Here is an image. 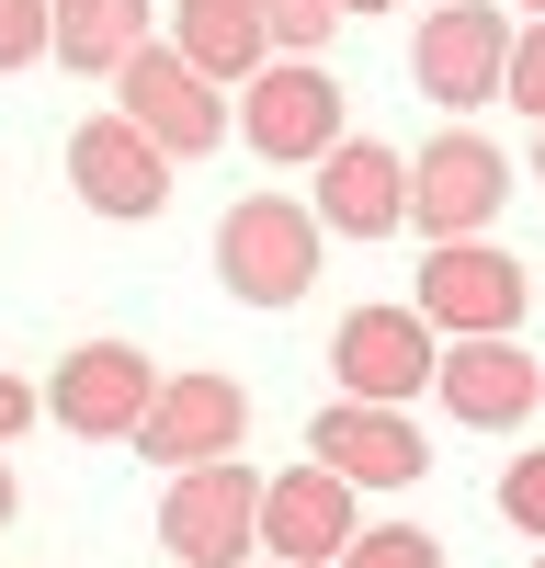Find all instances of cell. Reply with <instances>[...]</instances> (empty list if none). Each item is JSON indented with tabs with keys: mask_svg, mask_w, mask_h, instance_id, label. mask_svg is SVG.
<instances>
[{
	"mask_svg": "<svg viewBox=\"0 0 545 568\" xmlns=\"http://www.w3.org/2000/svg\"><path fill=\"white\" fill-rule=\"evenodd\" d=\"M250 568H285V557H250Z\"/></svg>",
	"mask_w": 545,
	"mask_h": 568,
	"instance_id": "obj_27",
	"label": "cell"
},
{
	"mask_svg": "<svg viewBox=\"0 0 545 568\" xmlns=\"http://www.w3.org/2000/svg\"><path fill=\"white\" fill-rule=\"evenodd\" d=\"M500 103H512V114H534L545 125V12L512 34V69H500Z\"/></svg>",
	"mask_w": 545,
	"mask_h": 568,
	"instance_id": "obj_21",
	"label": "cell"
},
{
	"mask_svg": "<svg viewBox=\"0 0 545 568\" xmlns=\"http://www.w3.org/2000/svg\"><path fill=\"white\" fill-rule=\"evenodd\" d=\"M148 398H160V364L136 342H80L58 375H45V420H69L80 444H136Z\"/></svg>",
	"mask_w": 545,
	"mask_h": 568,
	"instance_id": "obj_10",
	"label": "cell"
},
{
	"mask_svg": "<svg viewBox=\"0 0 545 568\" xmlns=\"http://www.w3.org/2000/svg\"><path fill=\"white\" fill-rule=\"evenodd\" d=\"M12 511H23V489H12V466H0V524H12Z\"/></svg>",
	"mask_w": 545,
	"mask_h": 568,
	"instance_id": "obj_24",
	"label": "cell"
},
{
	"mask_svg": "<svg viewBox=\"0 0 545 568\" xmlns=\"http://www.w3.org/2000/svg\"><path fill=\"white\" fill-rule=\"evenodd\" d=\"M45 45H58V0H0V80L34 69Z\"/></svg>",
	"mask_w": 545,
	"mask_h": 568,
	"instance_id": "obj_20",
	"label": "cell"
},
{
	"mask_svg": "<svg viewBox=\"0 0 545 568\" xmlns=\"http://www.w3.org/2000/svg\"><path fill=\"white\" fill-rule=\"evenodd\" d=\"M512 205V160L489 149V136L443 125L421 160H409V227L421 240H489V216Z\"/></svg>",
	"mask_w": 545,
	"mask_h": 568,
	"instance_id": "obj_7",
	"label": "cell"
},
{
	"mask_svg": "<svg viewBox=\"0 0 545 568\" xmlns=\"http://www.w3.org/2000/svg\"><path fill=\"white\" fill-rule=\"evenodd\" d=\"M239 136L272 160V171H318L352 136V114H341V80L318 69V58H261V80H239Z\"/></svg>",
	"mask_w": 545,
	"mask_h": 568,
	"instance_id": "obj_3",
	"label": "cell"
},
{
	"mask_svg": "<svg viewBox=\"0 0 545 568\" xmlns=\"http://www.w3.org/2000/svg\"><path fill=\"white\" fill-rule=\"evenodd\" d=\"M421 307L443 342H500V329H523V307H534V273L512 262V251H489V240H432V262H421Z\"/></svg>",
	"mask_w": 545,
	"mask_h": 568,
	"instance_id": "obj_5",
	"label": "cell"
},
{
	"mask_svg": "<svg viewBox=\"0 0 545 568\" xmlns=\"http://www.w3.org/2000/svg\"><path fill=\"white\" fill-rule=\"evenodd\" d=\"M352 12H387V0H341V23H352Z\"/></svg>",
	"mask_w": 545,
	"mask_h": 568,
	"instance_id": "obj_25",
	"label": "cell"
},
{
	"mask_svg": "<svg viewBox=\"0 0 545 568\" xmlns=\"http://www.w3.org/2000/svg\"><path fill=\"white\" fill-rule=\"evenodd\" d=\"M534 568H545V546H534Z\"/></svg>",
	"mask_w": 545,
	"mask_h": 568,
	"instance_id": "obj_29",
	"label": "cell"
},
{
	"mask_svg": "<svg viewBox=\"0 0 545 568\" xmlns=\"http://www.w3.org/2000/svg\"><path fill=\"white\" fill-rule=\"evenodd\" d=\"M432 364H443V329L421 307H352L330 329V375H341V398H376V409H409L432 387Z\"/></svg>",
	"mask_w": 545,
	"mask_h": 568,
	"instance_id": "obj_9",
	"label": "cell"
},
{
	"mask_svg": "<svg viewBox=\"0 0 545 568\" xmlns=\"http://www.w3.org/2000/svg\"><path fill=\"white\" fill-rule=\"evenodd\" d=\"M114 114H125V125L148 136L171 171H182V160H205L216 136H227V91H216V80L182 58L171 34H160V45H136V58L114 69Z\"/></svg>",
	"mask_w": 545,
	"mask_h": 568,
	"instance_id": "obj_2",
	"label": "cell"
},
{
	"mask_svg": "<svg viewBox=\"0 0 545 568\" xmlns=\"http://www.w3.org/2000/svg\"><path fill=\"white\" fill-rule=\"evenodd\" d=\"M34 409H45V398L23 387V375H0V444H12V433H23V420H34Z\"/></svg>",
	"mask_w": 545,
	"mask_h": 568,
	"instance_id": "obj_23",
	"label": "cell"
},
{
	"mask_svg": "<svg viewBox=\"0 0 545 568\" xmlns=\"http://www.w3.org/2000/svg\"><path fill=\"white\" fill-rule=\"evenodd\" d=\"M69 194H80L91 216H125V227H136V216L171 205V160H160L125 114H91V125L69 136Z\"/></svg>",
	"mask_w": 545,
	"mask_h": 568,
	"instance_id": "obj_14",
	"label": "cell"
},
{
	"mask_svg": "<svg viewBox=\"0 0 545 568\" xmlns=\"http://www.w3.org/2000/svg\"><path fill=\"white\" fill-rule=\"evenodd\" d=\"M136 45H160V0H58V45L45 58L80 80H114Z\"/></svg>",
	"mask_w": 545,
	"mask_h": 568,
	"instance_id": "obj_16",
	"label": "cell"
},
{
	"mask_svg": "<svg viewBox=\"0 0 545 568\" xmlns=\"http://www.w3.org/2000/svg\"><path fill=\"white\" fill-rule=\"evenodd\" d=\"M432 398L454 409V433H523L545 409V353H523L512 329H500V342H443Z\"/></svg>",
	"mask_w": 545,
	"mask_h": 568,
	"instance_id": "obj_11",
	"label": "cell"
},
{
	"mask_svg": "<svg viewBox=\"0 0 545 568\" xmlns=\"http://www.w3.org/2000/svg\"><path fill=\"white\" fill-rule=\"evenodd\" d=\"M307 455L330 466V478H352V489H421V466H432V444L409 433V409H376V398L318 409L307 420Z\"/></svg>",
	"mask_w": 545,
	"mask_h": 568,
	"instance_id": "obj_13",
	"label": "cell"
},
{
	"mask_svg": "<svg viewBox=\"0 0 545 568\" xmlns=\"http://www.w3.org/2000/svg\"><path fill=\"white\" fill-rule=\"evenodd\" d=\"M341 568H443V535H421V524H376V535L341 546Z\"/></svg>",
	"mask_w": 545,
	"mask_h": 568,
	"instance_id": "obj_19",
	"label": "cell"
},
{
	"mask_svg": "<svg viewBox=\"0 0 545 568\" xmlns=\"http://www.w3.org/2000/svg\"><path fill=\"white\" fill-rule=\"evenodd\" d=\"M160 546L182 568H250L261 557V478H250L239 455L182 466V478L160 489Z\"/></svg>",
	"mask_w": 545,
	"mask_h": 568,
	"instance_id": "obj_4",
	"label": "cell"
},
{
	"mask_svg": "<svg viewBox=\"0 0 545 568\" xmlns=\"http://www.w3.org/2000/svg\"><path fill=\"white\" fill-rule=\"evenodd\" d=\"M261 34H272V58H318V45L341 34V0H250Z\"/></svg>",
	"mask_w": 545,
	"mask_h": 568,
	"instance_id": "obj_18",
	"label": "cell"
},
{
	"mask_svg": "<svg viewBox=\"0 0 545 568\" xmlns=\"http://www.w3.org/2000/svg\"><path fill=\"white\" fill-rule=\"evenodd\" d=\"M171 45H182V58H194L216 91L261 80V58H272V34H261L250 0H171Z\"/></svg>",
	"mask_w": 545,
	"mask_h": 568,
	"instance_id": "obj_17",
	"label": "cell"
},
{
	"mask_svg": "<svg viewBox=\"0 0 545 568\" xmlns=\"http://www.w3.org/2000/svg\"><path fill=\"white\" fill-rule=\"evenodd\" d=\"M534 182H545V125H534Z\"/></svg>",
	"mask_w": 545,
	"mask_h": 568,
	"instance_id": "obj_26",
	"label": "cell"
},
{
	"mask_svg": "<svg viewBox=\"0 0 545 568\" xmlns=\"http://www.w3.org/2000/svg\"><path fill=\"white\" fill-rule=\"evenodd\" d=\"M523 12H545V0H523Z\"/></svg>",
	"mask_w": 545,
	"mask_h": 568,
	"instance_id": "obj_28",
	"label": "cell"
},
{
	"mask_svg": "<svg viewBox=\"0 0 545 568\" xmlns=\"http://www.w3.org/2000/svg\"><path fill=\"white\" fill-rule=\"evenodd\" d=\"M318 205L296 194H250V205H227L216 216V273H227V296L239 307H296L307 284H318Z\"/></svg>",
	"mask_w": 545,
	"mask_h": 568,
	"instance_id": "obj_1",
	"label": "cell"
},
{
	"mask_svg": "<svg viewBox=\"0 0 545 568\" xmlns=\"http://www.w3.org/2000/svg\"><path fill=\"white\" fill-rule=\"evenodd\" d=\"M239 433H250V387H239V375H205V364H182V375H160L148 420H136V455H148L160 478H182V466H216V455H239Z\"/></svg>",
	"mask_w": 545,
	"mask_h": 568,
	"instance_id": "obj_8",
	"label": "cell"
},
{
	"mask_svg": "<svg viewBox=\"0 0 545 568\" xmlns=\"http://www.w3.org/2000/svg\"><path fill=\"white\" fill-rule=\"evenodd\" d=\"M318 227H341V240H398L409 227V160L387 136H341L318 160Z\"/></svg>",
	"mask_w": 545,
	"mask_h": 568,
	"instance_id": "obj_15",
	"label": "cell"
},
{
	"mask_svg": "<svg viewBox=\"0 0 545 568\" xmlns=\"http://www.w3.org/2000/svg\"><path fill=\"white\" fill-rule=\"evenodd\" d=\"M512 34H523V23L500 12V0H432L421 45H409V80H421V103H443V114H477V103H500Z\"/></svg>",
	"mask_w": 545,
	"mask_h": 568,
	"instance_id": "obj_6",
	"label": "cell"
},
{
	"mask_svg": "<svg viewBox=\"0 0 545 568\" xmlns=\"http://www.w3.org/2000/svg\"><path fill=\"white\" fill-rule=\"evenodd\" d=\"M363 535V511H352V478H330V466H285V478H261V557H285V568H341V546Z\"/></svg>",
	"mask_w": 545,
	"mask_h": 568,
	"instance_id": "obj_12",
	"label": "cell"
},
{
	"mask_svg": "<svg viewBox=\"0 0 545 568\" xmlns=\"http://www.w3.org/2000/svg\"><path fill=\"white\" fill-rule=\"evenodd\" d=\"M500 511L545 546V455H512V466H500Z\"/></svg>",
	"mask_w": 545,
	"mask_h": 568,
	"instance_id": "obj_22",
	"label": "cell"
}]
</instances>
